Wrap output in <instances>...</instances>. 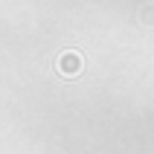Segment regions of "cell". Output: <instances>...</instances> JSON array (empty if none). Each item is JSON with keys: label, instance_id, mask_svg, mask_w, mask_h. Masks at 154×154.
Segmentation results:
<instances>
[{"label": "cell", "instance_id": "6da1fadb", "mask_svg": "<svg viewBox=\"0 0 154 154\" xmlns=\"http://www.w3.org/2000/svg\"><path fill=\"white\" fill-rule=\"evenodd\" d=\"M82 67H85V61H82V55H79L76 50H70V52H61L58 61H55V70H58L64 79H73L82 73Z\"/></svg>", "mask_w": 154, "mask_h": 154}]
</instances>
